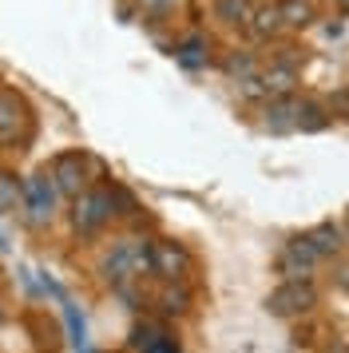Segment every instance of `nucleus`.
Wrapping results in <instances>:
<instances>
[{
    "label": "nucleus",
    "instance_id": "f257e3e1",
    "mask_svg": "<svg viewBox=\"0 0 349 353\" xmlns=\"http://www.w3.org/2000/svg\"><path fill=\"white\" fill-rule=\"evenodd\" d=\"M115 214V194L108 187H92V191L76 194V207H72V226L79 234H95L99 226Z\"/></svg>",
    "mask_w": 349,
    "mask_h": 353
},
{
    "label": "nucleus",
    "instance_id": "f03ea898",
    "mask_svg": "<svg viewBox=\"0 0 349 353\" xmlns=\"http://www.w3.org/2000/svg\"><path fill=\"white\" fill-rule=\"evenodd\" d=\"M24 207H28V223L44 226L56 214V183L48 175H32L24 179Z\"/></svg>",
    "mask_w": 349,
    "mask_h": 353
},
{
    "label": "nucleus",
    "instance_id": "7ed1b4c3",
    "mask_svg": "<svg viewBox=\"0 0 349 353\" xmlns=\"http://www.w3.org/2000/svg\"><path fill=\"white\" fill-rule=\"evenodd\" d=\"M52 183H56L60 194H72V199H76L79 191H88V187H83V183H88V159H83L79 151L56 155V163H52Z\"/></svg>",
    "mask_w": 349,
    "mask_h": 353
},
{
    "label": "nucleus",
    "instance_id": "20e7f679",
    "mask_svg": "<svg viewBox=\"0 0 349 353\" xmlns=\"http://www.w3.org/2000/svg\"><path fill=\"white\" fill-rule=\"evenodd\" d=\"M28 123V108L16 92H0V139H12Z\"/></svg>",
    "mask_w": 349,
    "mask_h": 353
},
{
    "label": "nucleus",
    "instance_id": "39448f33",
    "mask_svg": "<svg viewBox=\"0 0 349 353\" xmlns=\"http://www.w3.org/2000/svg\"><path fill=\"white\" fill-rule=\"evenodd\" d=\"M151 262H155V274L179 278V274L187 270V250H179L174 242H159L155 250H151Z\"/></svg>",
    "mask_w": 349,
    "mask_h": 353
},
{
    "label": "nucleus",
    "instance_id": "423d86ee",
    "mask_svg": "<svg viewBox=\"0 0 349 353\" xmlns=\"http://www.w3.org/2000/svg\"><path fill=\"white\" fill-rule=\"evenodd\" d=\"M314 286H298V282H294V286H286V290H278V294H274V310H278V314H298V310H310V305H314Z\"/></svg>",
    "mask_w": 349,
    "mask_h": 353
},
{
    "label": "nucleus",
    "instance_id": "0eeeda50",
    "mask_svg": "<svg viewBox=\"0 0 349 353\" xmlns=\"http://www.w3.org/2000/svg\"><path fill=\"white\" fill-rule=\"evenodd\" d=\"M135 345H139L143 353H179V345H174L163 330H139V334H135Z\"/></svg>",
    "mask_w": 349,
    "mask_h": 353
},
{
    "label": "nucleus",
    "instance_id": "6e6552de",
    "mask_svg": "<svg viewBox=\"0 0 349 353\" xmlns=\"http://www.w3.org/2000/svg\"><path fill=\"white\" fill-rule=\"evenodd\" d=\"M278 12H282V24H310V17H314L310 0H282Z\"/></svg>",
    "mask_w": 349,
    "mask_h": 353
},
{
    "label": "nucleus",
    "instance_id": "1a4fd4ad",
    "mask_svg": "<svg viewBox=\"0 0 349 353\" xmlns=\"http://www.w3.org/2000/svg\"><path fill=\"white\" fill-rule=\"evenodd\" d=\"M24 199V187L16 183V175L0 171V210H16V203Z\"/></svg>",
    "mask_w": 349,
    "mask_h": 353
},
{
    "label": "nucleus",
    "instance_id": "9d476101",
    "mask_svg": "<svg viewBox=\"0 0 349 353\" xmlns=\"http://www.w3.org/2000/svg\"><path fill=\"white\" fill-rule=\"evenodd\" d=\"M206 40H203V36H190V40H187V44H183V48H179V52H174V56H179V60H183V64H187V68H203L206 64Z\"/></svg>",
    "mask_w": 349,
    "mask_h": 353
},
{
    "label": "nucleus",
    "instance_id": "9b49d317",
    "mask_svg": "<svg viewBox=\"0 0 349 353\" xmlns=\"http://www.w3.org/2000/svg\"><path fill=\"white\" fill-rule=\"evenodd\" d=\"M63 318H68V330H72V345L76 350H88V337H83V318L76 314V305L63 298Z\"/></svg>",
    "mask_w": 349,
    "mask_h": 353
},
{
    "label": "nucleus",
    "instance_id": "f8f14e48",
    "mask_svg": "<svg viewBox=\"0 0 349 353\" xmlns=\"http://www.w3.org/2000/svg\"><path fill=\"white\" fill-rule=\"evenodd\" d=\"M306 242L314 246L317 254H330V250H337V230H333V226H321V230H314Z\"/></svg>",
    "mask_w": 349,
    "mask_h": 353
},
{
    "label": "nucleus",
    "instance_id": "ddd939ff",
    "mask_svg": "<svg viewBox=\"0 0 349 353\" xmlns=\"http://www.w3.org/2000/svg\"><path fill=\"white\" fill-rule=\"evenodd\" d=\"M159 302H163L167 314H183V310H187V290H163Z\"/></svg>",
    "mask_w": 349,
    "mask_h": 353
},
{
    "label": "nucleus",
    "instance_id": "4468645a",
    "mask_svg": "<svg viewBox=\"0 0 349 353\" xmlns=\"http://www.w3.org/2000/svg\"><path fill=\"white\" fill-rule=\"evenodd\" d=\"M278 24H282V12H278V8H262V12H258V24H254V28H258V36H266V32H274Z\"/></svg>",
    "mask_w": 349,
    "mask_h": 353
},
{
    "label": "nucleus",
    "instance_id": "2eb2a0df",
    "mask_svg": "<svg viewBox=\"0 0 349 353\" xmlns=\"http://www.w3.org/2000/svg\"><path fill=\"white\" fill-rule=\"evenodd\" d=\"M290 83H294V72H270L266 92H290Z\"/></svg>",
    "mask_w": 349,
    "mask_h": 353
},
{
    "label": "nucleus",
    "instance_id": "dca6fc26",
    "mask_svg": "<svg viewBox=\"0 0 349 353\" xmlns=\"http://www.w3.org/2000/svg\"><path fill=\"white\" fill-rule=\"evenodd\" d=\"M219 12H222V17H230V24H238V20L246 17V4H242V0H222Z\"/></svg>",
    "mask_w": 349,
    "mask_h": 353
},
{
    "label": "nucleus",
    "instance_id": "f3484780",
    "mask_svg": "<svg viewBox=\"0 0 349 353\" xmlns=\"http://www.w3.org/2000/svg\"><path fill=\"white\" fill-rule=\"evenodd\" d=\"M4 246H8V242H4V234H0V250H4Z\"/></svg>",
    "mask_w": 349,
    "mask_h": 353
},
{
    "label": "nucleus",
    "instance_id": "a211bd4d",
    "mask_svg": "<svg viewBox=\"0 0 349 353\" xmlns=\"http://www.w3.org/2000/svg\"><path fill=\"white\" fill-rule=\"evenodd\" d=\"M341 4H346V8H349V0H341Z\"/></svg>",
    "mask_w": 349,
    "mask_h": 353
},
{
    "label": "nucleus",
    "instance_id": "6ab92c4d",
    "mask_svg": "<svg viewBox=\"0 0 349 353\" xmlns=\"http://www.w3.org/2000/svg\"><path fill=\"white\" fill-rule=\"evenodd\" d=\"M0 321H4V314H0Z\"/></svg>",
    "mask_w": 349,
    "mask_h": 353
}]
</instances>
